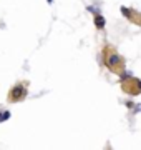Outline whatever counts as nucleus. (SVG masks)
<instances>
[{"mask_svg":"<svg viewBox=\"0 0 141 150\" xmlns=\"http://www.w3.org/2000/svg\"><path fill=\"white\" fill-rule=\"evenodd\" d=\"M25 93H27L25 87L17 85V87H13V88H12V92H10V100H12V102H17V100H20Z\"/></svg>","mask_w":141,"mask_h":150,"instance_id":"nucleus-1","label":"nucleus"},{"mask_svg":"<svg viewBox=\"0 0 141 150\" xmlns=\"http://www.w3.org/2000/svg\"><path fill=\"white\" fill-rule=\"evenodd\" d=\"M119 64H121V57L116 55V54H111L108 57V60H106V65H108L110 69H113V67H116V65H119Z\"/></svg>","mask_w":141,"mask_h":150,"instance_id":"nucleus-2","label":"nucleus"},{"mask_svg":"<svg viewBox=\"0 0 141 150\" xmlns=\"http://www.w3.org/2000/svg\"><path fill=\"white\" fill-rule=\"evenodd\" d=\"M95 25H96V28H100V30H103L105 28L106 22H105V18H103L101 13H96V15H95Z\"/></svg>","mask_w":141,"mask_h":150,"instance_id":"nucleus-3","label":"nucleus"},{"mask_svg":"<svg viewBox=\"0 0 141 150\" xmlns=\"http://www.w3.org/2000/svg\"><path fill=\"white\" fill-rule=\"evenodd\" d=\"M7 118H10V112H7V110H5V112L0 115V122H5Z\"/></svg>","mask_w":141,"mask_h":150,"instance_id":"nucleus-4","label":"nucleus"},{"mask_svg":"<svg viewBox=\"0 0 141 150\" xmlns=\"http://www.w3.org/2000/svg\"><path fill=\"white\" fill-rule=\"evenodd\" d=\"M121 13H123L125 17H130V15H131L130 10H128V8H125V7H121Z\"/></svg>","mask_w":141,"mask_h":150,"instance_id":"nucleus-5","label":"nucleus"},{"mask_svg":"<svg viewBox=\"0 0 141 150\" xmlns=\"http://www.w3.org/2000/svg\"><path fill=\"white\" fill-rule=\"evenodd\" d=\"M87 8H88V12H93V13H95V15H96V13H100V12H98V8H95V7H93V5L87 7Z\"/></svg>","mask_w":141,"mask_h":150,"instance_id":"nucleus-6","label":"nucleus"},{"mask_svg":"<svg viewBox=\"0 0 141 150\" xmlns=\"http://www.w3.org/2000/svg\"><path fill=\"white\" fill-rule=\"evenodd\" d=\"M136 83H138V87L141 88V80H136Z\"/></svg>","mask_w":141,"mask_h":150,"instance_id":"nucleus-7","label":"nucleus"}]
</instances>
